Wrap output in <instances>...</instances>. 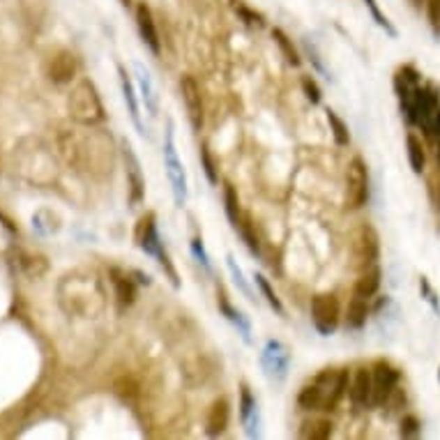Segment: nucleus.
I'll use <instances>...</instances> for the list:
<instances>
[{"label": "nucleus", "instance_id": "nucleus-1", "mask_svg": "<svg viewBox=\"0 0 440 440\" xmlns=\"http://www.w3.org/2000/svg\"><path fill=\"white\" fill-rule=\"evenodd\" d=\"M58 298L67 314L81 318H95L104 311V291L93 272H72L63 277Z\"/></svg>", "mask_w": 440, "mask_h": 440}, {"label": "nucleus", "instance_id": "nucleus-2", "mask_svg": "<svg viewBox=\"0 0 440 440\" xmlns=\"http://www.w3.org/2000/svg\"><path fill=\"white\" fill-rule=\"evenodd\" d=\"M346 390H348V369H325L309 385L302 388L298 406L302 411L330 413L339 406Z\"/></svg>", "mask_w": 440, "mask_h": 440}, {"label": "nucleus", "instance_id": "nucleus-3", "mask_svg": "<svg viewBox=\"0 0 440 440\" xmlns=\"http://www.w3.org/2000/svg\"><path fill=\"white\" fill-rule=\"evenodd\" d=\"M67 109H70V116L77 120L79 125H86V127L100 125L106 118L100 93H97L95 83L90 81H81L74 86V90L70 93V100H67Z\"/></svg>", "mask_w": 440, "mask_h": 440}, {"label": "nucleus", "instance_id": "nucleus-4", "mask_svg": "<svg viewBox=\"0 0 440 440\" xmlns=\"http://www.w3.org/2000/svg\"><path fill=\"white\" fill-rule=\"evenodd\" d=\"M164 166L166 173H169L171 180V192H173V201H176L178 208L187 206V173L185 166H182L178 150H176V132H173V123H169L164 134Z\"/></svg>", "mask_w": 440, "mask_h": 440}, {"label": "nucleus", "instance_id": "nucleus-5", "mask_svg": "<svg viewBox=\"0 0 440 440\" xmlns=\"http://www.w3.org/2000/svg\"><path fill=\"white\" fill-rule=\"evenodd\" d=\"M351 254H353L355 270L364 272L374 268L378 261V254H381V240H378V233L374 226L362 224L360 229H355L353 242H351Z\"/></svg>", "mask_w": 440, "mask_h": 440}, {"label": "nucleus", "instance_id": "nucleus-6", "mask_svg": "<svg viewBox=\"0 0 440 440\" xmlns=\"http://www.w3.org/2000/svg\"><path fill=\"white\" fill-rule=\"evenodd\" d=\"M369 199V176L367 164L360 157L351 159L346 171V206L351 210H360Z\"/></svg>", "mask_w": 440, "mask_h": 440}, {"label": "nucleus", "instance_id": "nucleus-7", "mask_svg": "<svg viewBox=\"0 0 440 440\" xmlns=\"http://www.w3.org/2000/svg\"><path fill=\"white\" fill-rule=\"evenodd\" d=\"M311 321H314V328L318 330V335L323 337L335 335L339 325V300L335 295L323 293L311 300Z\"/></svg>", "mask_w": 440, "mask_h": 440}, {"label": "nucleus", "instance_id": "nucleus-8", "mask_svg": "<svg viewBox=\"0 0 440 440\" xmlns=\"http://www.w3.org/2000/svg\"><path fill=\"white\" fill-rule=\"evenodd\" d=\"M371 378H374V397H371V406L381 408L392 399L401 374L392 367L390 362L378 360L374 364V369H371Z\"/></svg>", "mask_w": 440, "mask_h": 440}, {"label": "nucleus", "instance_id": "nucleus-9", "mask_svg": "<svg viewBox=\"0 0 440 440\" xmlns=\"http://www.w3.org/2000/svg\"><path fill=\"white\" fill-rule=\"evenodd\" d=\"M261 364L265 369V374L275 381H284L288 374V364H291V355H288V348L277 339H270L263 348L261 355Z\"/></svg>", "mask_w": 440, "mask_h": 440}, {"label": "nucleus", "instance_id": "nucleus-10", "mask_svg": "<svg viewBox=\"0 0 440 440\" xmlns=\"http://www.w3.org/2000/svg\"><path fill=\"white\" fill-rule=\"evenodd\" d=\"M180 93H182V102H185L187 109V118L192 123L194 132H201L203 127V97H201V88L196 83L194 77H182L180 79Z\"/></svg>", "mask_w": 440, "mask_h": 440}, {"label": "nucleus", "instance_id": "nucleus-11", "mask_svg": "<svg viewBox=\"0 0 440 440\" xmlns=\"http://www.w3.org/2000/svg\"><path fill=\"white\" fill-rule=\"evenodd\" d=\"M123 157H125V164H127V182H130V189H132L130 203L132 206H139V203L143 201V196H146V180H143L139 157H136L130 141H123Z\"/></svg>", "mask_w": 440, "mask_h": 440}, {"label": "nucleus", "instance_id": "nucleus-12", "mask_svg": "<svg viewBox=\"0 0 440 440\" xmlns=\"http://www.w3.org/2000/svg\"><path fill=\"white\" fill-rule=\"evenodd\" d=\"M240 420H242V427H245V434L249 438L261 436V411H259V404H256L254 394L249 390L247 383H242V388H240Z\"/></svg>", "mask_w": 440, "mask_h": 440}, {"label": "nucleus", "instance_id": "nucleus-13", "mask_svg": "<svg viewBox=\"0 0 440 440\" xmlns=\"http://www.w3.org/2000/svg\"><path fill=\"white\" fill-rule=\"evenodd\" d=\"M47 77L63 86V83H70L77 77V56L72 51H58L56 56H51L49 65H47Z\"/></svg>", "mask_w": 440, "mask_h": 440}, {"label": "nucleus", "instance_id": "nucleus-14", "mask_svg": "<svg viewBox=\"0 0 440 440\" xmlns=\"http://www.w3.org/2000/svg\"><path fill=\"white\" fill-rule=\"evenodd\" d=\"M134 72H136V81H139V93H141V102L146 106V111L150 116H157L159 113V95L155 88V79L150 70L143 63H134Z\"/></svg>", "mask_w": 440, "mask_h": 440}, {"label": "nucleus", "instance_id": "nucleus-15", "mask_svg": "<svg viewBox=\"0 0 440 440\" xmlns=\"http://www.w3.org/2000/svg\"><path fill=\"white\" fill-rule=\"evenodd\" d=\"M136 26H139L141 40L148 44V49L153 51L155 56H159V53H162V42H159V33H157L153 12H150V7L146 3L136 5Z\"/></svg>", "mask_w": 440, "mask_h": 440}, {"label": "nucleus", "instance_id": "nucleus-16", "mask_svg": "<svg viewBox=\"0 0 440 440\" xmlns=\"http://www.w3.org/2000/svg\"><path fill=\"white\" fill-rule=\"evenodd\" d=\"M353 406L367 408L371 406V397H374V378H371V369H358L353 376V383L348 388Z\"/></svg>", "mask_w": 440, "mask_h": 440}, {"label": "nucleus", "instance_id": "nucleus-17", "mask_svg": "<svg viewBox=\"0 0 440 440\" xmlns=\"http://www.w3.org/2000/svg\"><path fill=\"white\" fill-rule=\"evenodd\" d=\"M136 242H139V247L150 256H157V252L162 249V240H159L157 224H155V212H148L146 217H141L139 229H136Z\"/></svg>", "mask_w": 440, "mask_h": 440}, {"label": "nucleus", "instance_id": "nucleus-18", "mask_svg": "<svg viewBox=\"0 0 440 440\" xmlns=\"http://www.w3.org/2000/svg\"><path fill=\"white\" fill-rule=\"evenodd\" d=\"M229 417H231V408H229V401L224 397L222 399H215L208 411V420H206V434L210 438L215 436H222L226 427H229Z\"/></svg>", "mask_w": 440, "mask_h": 440}, {"label": "nucleus", "instance_id": "nucleus-19", "mask_svg": "<svg viewBox=\"0 0 440 440\" xmlns=\"http://www.w3.org/2000/svg\"><path fill=\"white\" fill-rule=\"evenodd\" d=\"M217 305H219V311H222V314L229 318V321L235 325V328H238V332L242 335V339L247 341V344H252V325H249V321H247V316L242 314L240 309H235L233 305H231V300L226 298V293L222 291V288H219V293H217Z\"/></svg>", "mask_w": 440, "mask_h": 440}, {"label": "nucleus", "instance_id": "nucleus-20", "mask_svg": "<svg viewBox=\"0 0 440 440\" xmlns=\"http://www.w3.org/2000/svg\"><path fill=\"white\" fill-rule=\"evenodd\" d=\"M109 277H111L113 288H116L118 305L123 307V309L134 305V300H136V284H134V279L127 275L125 270H118V268H111L109 270Z\"/></svg>", "mask_w": 440, "mask_h": 440}, {"label": "nucleus", "instance_id": "nucleus-21", "mask_svg": "<svg viewBox=\"0 0 440 440\" xmlns=\"http://www.w3.org/2000/svg\"><path fill=\"white\" fill-rule=\"evenodd\" d=\"M118 74H120V88H123V95H125L127 109H130L132 123H134L136 130H139V134H146V130H143V123H141V106H139V100H136L134 83L130 81V77H127V72H125L123 65H118Z\"/></svg>", "mask_w": 440, "mask_h": 440}, {"label": "nucleus", "instance_id": "nucleus-22", "mask_svg": "<svg viewBox=\"0 0 440 440\" xmlns=\"http://www.w3.org/2000/svg\"><path fill=\"white\" fill-rule=\"evenodd\" d=\"M335 431V424L328 417H311V420H305L300 427V436L307 440H328Z\"/></svg>", "mask_w": 440, "mask_h": 440}, {"label": "nucleus", "instance_id": "nucleus-23", "mask_svg": "<svg viewBox=\"0 0 440 440\" xmlns=\"http://www.w3.org/2000/svg\"><path fill=\"white\" fill-rule=\"evenodd\" d=\"M378 286H381V270L374 265V268L364 270L360 275L358 284H355V288H353V298H362V300L374 298Z\"/></svg>", "mask_w": 440, "mask_h": 440}, {"label": "nucleus", "instance_id": "nucleus-24", "mask_svg": "<svg viewBox=\"0 0 440 440\" xmlns=\"http://www.w3.org/2000/svg\"><path fill=\"white\" fill-rule=\"evenodd\" d=\"M406 148H408V164H411L413 173H420L424 171V166H427V153H424V143L420 136L415 134H408L406 136Z\"/></svg>", "mask_w": 440, "mask_h": 440}, {"label": "nucleus", "instance_id": "nucleus-25", "mask_svg": "<svg viewBox=\"0 0 440 440\" xmlns=\"http://www.w3.org/2000/svg\"><path fill=\"white\" fill-rule=\"evenodd\" d=\"M367 316H369L367 300L353 298L346 311V330H362L367 325Z\"/></svg>", "mask_w": 440, "mask_h": 440}, {"label": "nucleus", "instance_id": "nucleus-26", "mask_svg": "<svg viewBox=\"0 0 440 440\" xmlns=\"http://www.w3.org/2000/svg\"><path fill=\"white\" fill-rule=\"evenodd\" d=\"M19 265H21V270H24L30 279H40L44 272H47V268H49L47 259L40 256V254H21L19 256Z\"/></svg>", "mask_w": 440, "mask_h": 440}, {"label": "nucleus", "instance_id": "nucleus-27", "mask_svg": "<svg viewBox=\"0 0 440 440\" xmlns=\"http://www.w3.org/2000/svg\"><path fill=\"white\" fill-rule=\"evenodd\" d=\"M113 390H116V394L125 401V404H134L141 394V385L136 383V378H132V376H120L118 381L113 383Z\"/></svg>", "mask_w": 440, "mask_h": 440}, {"label": "nucleus", "instance_id": "nucleus-28", "mask_svg": "<svg viewBox=\"0 0 440 440\" xmlns=\"http://www.w3.org/2000/svg\"><path fill=\"white\" fill-rule=\"evenodd\" d=\"M272 40H275V42H277V47L282 49V53H284V58H286V63H288V65L298 67V65L302 63L298 49L293 47V42L288 40V35L284 33L282 28H275V30H272Z\"/></svg>", "mask_w": 440, "mask_h": 440}, {"label": "nucleus", "instance_id": "nucleus-29", "mask_svg": "<svg viewBox=\"0 0 440 440\" xmlns=\"http://www.w3.org/2000/svg\"><path fill=\"white\" fill-rule=\"evenodd\" d=\"M224 203H226V215H229V219H231V226L238 231V226L242 222V210H240L238 194H235L233 185H229V182L224 185Z\"/></svg>", "mask_w": 440, "mask_h": 440}, {"label": "nucleus", "instance_id": "nucleus-30", "mask_svg": "<svg viewBox=\"0 0 440 440\" xmlns=\"http://www.w3.org/2000/svg\"><path fill=\"white\" fill-rule=\"evenodd\" d=\"M325 116H328L330 132H332V136H335V143H337V146H341V148L348 146V143H351V132H348V125H346L344 120H341L332 109L325 111Z\"/></svg>", "mask_w": 440, "mask_h": 440}, {"label": "nucleus", "instance_id": "nucleus-31", "mask_svg": "<svg viewBox=\"0 0 440 440\" xmlns=\"http://www.w3.org/2000/svg\"><path fill=\"white\" fill-rule=\"evenodd\" d=\"M238 233L242 235V240H245L249 252H252L254 256H261V242H259V235L254 233V224H252V219H249V215H242Z\"/></svg>", "mask_w": 440, "mask_h": 440}, {"label": "nucleus", "instance_id": "nucleus-32", "mask_svg": "<svg viewBox=\"0 0 440 440\" xmlns=\"http://www.w3.org/2000/svg\"><path fill=\"white\" fill-rule=\"evenodd\" d=\"M254 282H256V286H259V291L263 293V298L268 300V305H270L272 309H275L279 316H286V309H284V305H282V300H279V298H277V293L272 291V286H270L268 279H265L263 275H259V272H256Z\"/></svg>", "mask_w": 440, "mask_h": 440}, {"label": "nucleus", "instance_id": "nucleus-33", "mask_svg": "<svg viewBox=\"0 0 440 440\" xmlns=\"http://www.w3.org/2000/svg\"><path fill=\"white\" fill-rule=\"evenodd\" d=\"M226 265H229V272H231V277H233L235 286H238L240 291L247 295V300H252V302H254V300H256V295H254V291H252V286H249V282L245 279V272H242V268H240L238 263H235V259H233L231 254L226 256Z\"/></svg>", "mask_w": 440, "mask_h": 440}, {"label": "nucleus", "instance_id": "nucleus-34", "mask_svg": "<svg viewBox=\"0 0 440 440\" xmlns=\"http://www.w3.org/2000/svg\"><path fill=\"white\" fill-rule=\"evenodd\" d=\"M364 5L369 7V14H371V17H374V21H376V24L385 30V33H388L390 37H397V28H394V26L390 24V19L385 17V14L381 12V7H378L376 0H364Z\"/></svg>", "mask_w": 440, "mask_h": 440}, {"label": "nucleus", "instance_id": "nucleus-35", "mask_svg": "<svg viewBox=\"0 0 440 440\" xmlns=\"http://www.w3.org/2000/svg\"><path fill=\"white\" fill-rule=\"evenodd\" d=\"M233 10L240 14L242 21L245 24H256V26H263V17L259 12H254V10H249V7H245L242 3H238V0H233Z\"/></svg>", "mask_w": 440, "mask_h": 440}, {"label": "nucleus", "instance_id": "nucleus-36", "mask_svg": "<svg viewBox=\"0 0 440 440\" xmlns=\"http://www.w3.org/2000/svg\"><path fill=\"white\" fill-rule=\"evenodd\" d=\"M424 7H427V17H429L431 28H434V33L440 37V0H427Z\"/></svg>", "mask_w": 440, "mask_h": 440}, {"label": "nucleus", "instance_id": "nucleus-37", "mask_svg": "<svg viewBox=\"0 0 440 440\" xmlns=\"http://www.w3.org/2000/svg\"><path fill=\"white\" fill-rule=\"evenodd\" d=\"M302 90H305L307 100L311 104H321V88H318V83L311 79V77H302Z\"/></svg>", "mask_w": 440, "mask_h": 440}, {"label": "nucleus", "instance_id": "nucleus-38", "mask_svg": "<svg viewBox=\"0 0 440 440\" xmlns=\"http://www.w3.org/2000/svg\"><path fill=\"white\" fill-rule=\"evenodd\" d=\"M420 420H417L415 415H406L404 420H401V436L404 438H415L420 436Z\"/></svg>", "mask_w": 440, "mask_h": 440}, {"label": "nucleus", "instance_id": "nucleus-39", "mask_svg": "<svg viewBox=\"0 0 440 440\" xmlns=\"http://www.w3.org/2000/svg\"><path fill=\"white\" fill-rule=\"evenodd\" d=\"M201 164H203V171H206V178L212 182V185H217L219 178H217V171H215V162H212V157H210L206 146L201 148Z\"/></svg>", "mask_w": 440, "mask_h": 440}, {"label": "nucleus", "instance_id": "nucleus-40", "mask_svg": "<svg viewBox=\"0 0 440 440\" xmlns=\"http://www.w3.org/2000/svg\"><path fill=\"white\" fill-rule=\"evenodd\" d=\"M192 252H194L196 259H199V263L203 265V268H206V270L210 272V270H212L210 256H208V252H206V247H203V240H201V238H194V240H192Z\"/></svg>", "mask_w": 440, "mask_h": 440}, {"label": "nucleus", "instance_id": "nucleus-41", "mask_svg": "<svg viewBox=\"0 0 440 440\" xmlns=\"http://www.w3.org/2000/svg\"><path fill=\"white\" fill-rule=\"evenodd\" d=\"M157 259H159V265H162V268L166 270V275H169L171 284H173V286H180L178 275H176V268L171 265V259H169V254H166V249H159V252H157Z\"/></svg>", "mask_w": 440, "mask_h": 440}, {"label": "nucleus", "instance_id": "nucleus-42", "mask_svg": "<svg viewBox=\"0 0 440 440\" xmlns=\"http://www.w3.org/2000/svg\"><path fill=\"white\" fill-rule=\"evenodd\" d=\"M420 286H422L424 295H427V302H431V307H434V311H436V314H440V305L436 302V295H434V291H431V286H429V282H427V279H424V277H422Z\"/></svg>", "mask_w": 440, "mask_h": 440}, {"label": "nucleus", "instance_id": "nucleus-43", "mask_svg": "<svg viewBox=\"0 0 440 440\" xmlns=\"http://www.w3.org/2000/svg\"><path fill=\"white\" fill-rule=\"evenodd\" d=\"M434 136L440 141V109L436 111V116H434Z\"/></svg>", "mask_w": 440, "mask_h": 440}, {"label": "nucleus", "instance_id": "nucleus-44", "mask_svg": "<svg viewBox=\"0 0 440 440\" xmlns=\"http://www.w3.org/2000/svg\"><path fill=\"white\" fill-rule=\"evenodd\" d=\"M408 3H411V5L415 7V10H422V5L427 3V0H408Z\"/></svg>", "mask_w": 440, "mask_h": 440}, {"label": "nucleus", "instance_id": "nucleus-45", "mask_svg": "<svg viewBox=\"0 0 440 440\" xmlns=\"http://www.w3.org/2000/svg\"><path fill=\"white\" fill-rule=\"evenodd\" d=\"M438 162H440V141H438Z\"/></svg>", "mask_w": 440, "mask_h": 440}, {"label": "nucleus", "instance_id": "nucleus-46", "mask_svg": "<svg viewBox=\"0 0 440 440\" xmlns=\"http://www.w3.org/2000/svg\"><path fill=\"white\" fill-rule=\"evenodd\" d=\"M438 378H440V371H438Z\"/></svg>", "mask_w": 440, "mask_h": 440}]
</instances>
